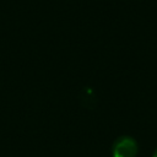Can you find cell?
Instances as JSON below:
<instances>
[{
  "mask_svg": "<svg viewBox=\"0 0 157 157\" xmlns=\"http://www.w3.org/2000/svg\"><path fill=\"white\" fill-rule=\"evenodd\" d=\"M152 157H157V148L155 150V152H153V156Z\"/></svg>",
  "mask_w": 157,
  "mask_h": 157,
  "instance_id": "3957f363",
  "label": "cell"
},
{
  "mask_svg": "<svg viewBox=\"0 0 157 157\" xmlns=\"http://www.w3.org/2000/svg\"><path fill=\"white\" fill-rule=\"evenodd\" d=\"M81 102L90 107V104H94L96 102V96L90 88H85V91L81 93Z\"/></svg>",
  "mask_w": 157,
  "mask_h": 157,
  "instance_id": "7a4b0ae2",
  "label": "cell"
},
{
  "mask_svg": "<svg viewBox=\"0 0 157 157\" xmlns=\"http://www.w3.org/2000/svg\"><path fill=\"white\" fill-rule=\"evenodd\" d=\"M137 144L130 136L119 137L113 145V157H135L137 155Z\"/></svg>",
  "mask_w": 157,
  "mask_h": 157,
  "instance_id": "6da1fadb",
  "label": "cell"
}]
</instances>
